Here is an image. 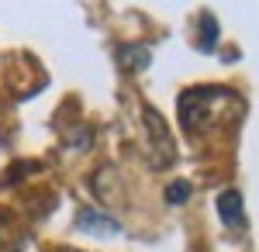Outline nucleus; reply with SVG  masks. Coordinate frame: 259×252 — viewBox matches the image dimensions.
<instances>
[{
    "label": "nucleus",
    "mask_w": 259,
    "mask_h": 252,
    "mask_svg": "<svg viewBox=\"0 0 259 252\" xmlns=\"http://www.w3.org/2000/svg\"><path fill=\"white\" fill-rule=\"evenodd\" d=\"M232 121L239 124V117L245 114V104L239 94L232 90H218V87H194L187 94H180V121L187 132H204L214 128V121Z\"/></svg>",
    "instance_id": "1"
},
{
    "label": "nucleus",
    "mask_w": 259,
    "mask_h": 252,
    "mask_svg": "<svg viewBox=\"0 0 259 252\" xmlns=\"http://www.w3.org/2000/svg\"><path fill=\"white\" fill-rule=\"evenodd\" d=\"M142 121H145V155L156 170H169L177 162V145H173V135L166 128V121L156 107H142Z\"/></svg>",
    "instance_id": "2"
},
{
    "label": "nucleus",
    "mask_w": 259,
    "mask_h": 252,
    "mask_svg": "<svg viewBox=\"0 0 259 252\" xmlns=\"http://www.w3.org/2000/svg\"><path fill=\"white\" fill-rule=\"evenodd\" d=\"M73 225H76V232H83V235H104V238L121 232L118 221H114L107 211H97V207H76Z\"/></svg>",
    "instance_id": "3"
},
{
    "label": "nucleus",
    "mask_w": 259,
    "mask_h": 252,
    "mask_svg": "<svg viewBox=\"0 0 259 252\" xmlns=\"http://www.w3.org/2000/svg\"><path fill=\"white\" fill-rule=\"evenodd\" d=\"M214 207H218V218H221L225 228H232V232L245 228V207H242L239 190H221L218 200H214Z\"/></svg>",
    "instance_id": "4"
},
{
    "label": "nucleus",
    "mask_w": 259,
    "mask_h": 252,
    "mask_svg": "<svg viewBox=\"0 0 259 252\" xmlns=\"http://www.w3.org/2000/svg\"><path fill=\"white\" fill-rule=\"evenodd\" d=\"M118 66L124 73L145 69V66H149V49H145V45H121L118 49Z\"/></svg>",
    "instance_id": "5"
},
{
    "label": "nucleus",
    "mask_w": 259,
    "mask_h": 252,
    "mask_svg": "<svg viewBox=\"0 0 259 252\" xmlns=\"http://www.w3.org/2000/svg\"><path fill=\"white\" fill-rule=\"evenodd\" d=\"M197 45H200V52H214V45H218V21L211 18V14H200L197 21Z\"/></svg>",
    "instance_id": "6"
},
{
    "label": "nucleus",
    "mask_w": 259,
    "mask_h": 252,
    "mask_svg": "<svg viewBox=\"0 0 259 252\" xmlns=\"http://www.w3.org/2000/svg\"><path fill=\"white\" fill-rule=\"evenodd\" d=\"M187 197H190V183H187V180L169 183V190H166V200H169V204H183Z\"/></svg>",
    "instance_id": "7"
},
{
    "label": "nucleus",
    "mask_w": 259,
    "mask_h": 252,
    "mask_svg": "<svg viewBox=\"0 0 259 252\" xmlns=\"http://www.w3.org/2000/svg\"><path fill=\"white\" fill-rule=\"evenodd\" d=\"M0 225H4V214H0Z\"/></svg>",
    "instance_id": "8"
}]
</instances>
